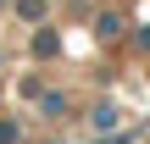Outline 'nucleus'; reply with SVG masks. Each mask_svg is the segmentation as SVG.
I'll return each mask as SVG.
<instances>
[{
    "label": "nucleus",
    "mask_w": 150,
    "mask_h": 144,
    "mask_svg": "<svg viewBox=\"0 0 150 144\" xmlns=\"http://www.w3.org/2000/svg\"><path fill=\"white\" fill-rule=\"evenodd\" d=\"M17 11H22V17H39L45 6H39V0H17Z\"/></svg>",
    "instance_id": "f257e3e1"
}]
</instances>
